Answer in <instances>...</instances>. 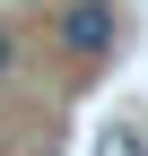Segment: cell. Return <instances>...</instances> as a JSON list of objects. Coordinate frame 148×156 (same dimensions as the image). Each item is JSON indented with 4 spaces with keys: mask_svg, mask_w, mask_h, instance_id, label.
<instances>
[{
    "mask_svg": "<svg viewBox=\"0 0 148 156\" xmlns=\"http://www.w3.org/2000/svg\"><path fill=\"white\" fill-rule=\"evenodd\" d=\"M61 44L79 52V61H96V52L113 44V9H105V0H70L61 9Z\"/></svg>",
    "mask_w": 148,
    "mask_h": 156,
    "instance_id": "1",
    "label": "cell"
},
{
    "mask_svg": "<svg viewBox=\"0 0 148 156\" xmlns=\"http://www.w3.org/2000/svg\"><path fill=\"white\" fill-rule=\"evenodd\" d=\"M96 156H148V139H139V130H105Z\"/></svg>",
    "mask_w": 148,
    "mask_h": 156,
    "instance_id": "2",
    "label": "cell"
},
{
    "mask_svg": "<svg viewBox=\"0 0 148 156\" xmlns=\"http://www.w3.org/2000/svg\"><path fill=\"white\" fill-rule=\"evenodd\" d=\"M0 69H9V35H0Z\"/></svg>",
    "mask_w": 148,
    "mask_h": 156,
    "instance_id": "3",
    "label": "cell"
}]
</instances>
